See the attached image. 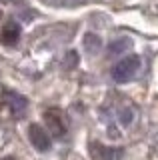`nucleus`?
Masks as SVG:
<instances>
[{
	"label": "nucleus",
	"mask_w": 158,
	"mask_h": 160,
	"mask_svg": "<svg viewBox=\"0 0 158 160\" xmlns=\"http://www.w3.org/2000/svg\"><path fill=\"white\" fill-rule=\"evenodd\" d=\"M138 66H140V58L138 56H124L122 60H118L114 64V68H112V78L116 80V82H126V80H130L132 76L136 74Z\"/></svg>",
	"instance_id": "obj_1"
},
{
	"label": "nucleus",
	"mask_w": 158,
	"mask_h": 160,
	"mask_svg": "<svg viewBox=\"0 0 158 160\" xmlns=\"http://www.w3.org/2000/svg\"><path fill=\"white\" fill-rule=\"evenodd\" d=\"M92 158L94 160H120L124 156V150L122 148H112V146H104L100 142H90L88 144Z\"/></svg>",
	"instance_id": "obj_2"
},
{
	"label": "nucleus",
	"mask_w": 158,
	"mask_h": 160,
	"mask_svg": "<svg viewBox=\"0 0 158 160\" xmlns=\"http://www.w3.org/2000/svg\"><path fill=\"white\" fill-rule=\"evenodd\" d=\"M28 138H30L32 146L36 150H40V152H46V150H50V146H52L50 136L46 134V130L36 122L30 124V128H28Z\"/></svg>",
	"instance_id": "obj_3"
},
{
	"label": "nucleus",
	"mask_w": 158,
	"mask_h": 160,
	"mask_svg": "<svg viewBox=\"0 0 158 160\" xmlns=\"http://www.w3.org/2000/svg\"><path fill=\"white\" fill-rule=\"evenodd\" d=\"M44 122H46L48 130L52 132V136L60 138V136L66 134V126H64V120H62V116H60L58 110H54V108L46 110V112H44Z\"/></svg>",
	"instance_id": "obj_4"
},
{
	"label": "nucleus",
	"mask_w": 158,
	"mask_h": 160,
	"mask_svg": "<svg viewBox=\"0 0 158 160\" xmlns=\"http://www.w3.org/2000/svg\"><path fill=\"white\" fill-rule=\"evenodd\" d=\"M4 102H6V106L10 108V112L14 116H22L28 108V100L18 92H6L4 94Z\"/></svg>",
	"instance_id": "obj_5"
},
{
	"label": "nucleus",
	"mask_w": 158,
	"mask_h": 160,
	"mask_svg": "<svg viewBox=\"0 0 158 160\" xmlns=\"http://www.w3.org/2000/svg\"><path fill=\"white\" fill-rule=\"evenodd\" d=\"M18 38H20V26L16 22H6V26L0 32V40L4 44H14Z\"/></svg>",
	"instance_id": "obj_6"
},
{
	"label": "nucleus",
	"mask_w": 158,
	"mask_h": 160,
	"mask_svg": "<svg viewBox=\"0 0 158 160\" xmlns=\"http://www.w3.org/2000/svg\"><path fill=\"white\" fill-rule=\"evenodd\" d=\"M100 46H102L100 36H96V34H92V32L84 36V48H86L88 54H96L98 50H100Z\"/></svg>",
	"instance_id": "obj_7"
},
{
	"label": "nucleus",
	"mask_w": 158,
	"mask_h": 160,
	"mask_svg": "<svg viewBox=\"0 0 158 160\" xmlns=\"http://www.w3.org/2000/svg\"><path fill=\"white\" fill-rule=\"evenodd\" d=\"M128 46H130V40L120 38V40H116V42L110 46V54H118V52H122V50H126Z\"/></svg>",
	"instance_id": "obj_8"
},
{
	"label": "nucleus",
	"mask_w": 158,
	"mask_h": 160,
	"mask_svg": "<svg viewBox=\"0 0 158 160\" xmlns=\"http://www.w3.org/2000/svg\"><path fill=\"white\" fill-rule=\"evenodd\" d=\"M120 122H122V124H130V122H132V110H130V108H124V110L120 112Z\"/></svg>",
	"instance_id": "obj_9"
},
{
	"label": "nucleus",
	"mask_w": 158,
	"mask_h": 160,
	"mask_svg": "<svg viewBox=\"0 0 158 160\" xmlns=\"http://www.w3.org/2000/svg\"><path fill=\"white\" fill-rule=\"evenodd\" d=\"M2 160H14V156H6V158H2Z\"/></svg>",
	"instance_id": "obj_10"
}]
</instances>
